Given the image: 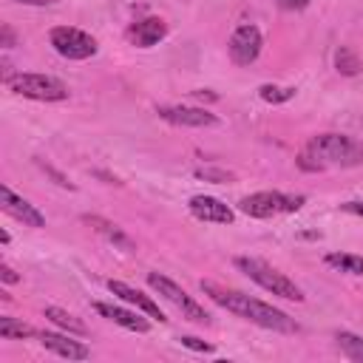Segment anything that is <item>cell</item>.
Masks as SVG:
<instances>
[{"label": "cell", "mask_w": 363, "mask_h": 363, "mask_svg": "<svg viewBox=\"0 0 363 363\" xmlns=\"http://www.w3.org/2000/svg\"><path fill=\"white\" fill-rule=\"evenodd\" d=\"M201 292L210 301H216L218 306H224L227 312H233V315H238V318H244V320H250L261 329H272V332H281V335H295L301 329L286 312H281L278 306L264 303V301H258V298H252L241 289H227V286H218L213 281H201Z\"/></svg>", "instance_id": "cell-1"}, {"label": "cell", "mask_w": 363, "mask_h": 363, "mask_svg": "<svg viewBox=\"0 0 363 363\" xmlns=\"http://www.w3.org/2000/svg\"><path fill=\"white\" fill-rule=\"evenodd\" d=\"M357 164H363V142L346 133H318L298 153V167L306 173H320L332 167H357Z\"/></svg>", "instance_id": "cell-2"}, {"label": "cell", "mask_w": 363, "mask_h": 363, "mask_svg": "<svg viewBox=\"0 0 363 363\" xmlns=\"http://www.w3.org/2000/svg\"><path fill=\"white\" fill-rule=\"evenodd\" d=\"M233 264H235L250 281H255L261 289H267L269 295H278V298H286V301H295V303L303 301V289H301L292 278H286L284 272H278L275 267H269L267 261L250 258V255H238Z\"/></svg>", "instance_id": "cell-3"}, {"label": "cell", "mask_w": 363, "mask_h": 363, "mask_svg": "<svg viewBox=\"0 0 363 363\" xmlns=\"http://www.w3.org/2000/svg\"><path fill=\"white\" fill-rule=\"evenodd\" d=\"M6 88L14 91L17 96L34 99V102H62L68 99V85L54 77V74H34V71H20L6 79Z\"/></svg>", "instance_id": "cell-4"}, {"label": "cell", "mask_w": 363, "mask_h": 363, "mask_svg": "<svg viewBox=\"0 0 363 363\" xmlns=\"http://www.w3.org/2000/svg\"><path fill=\"white\" fill-rule=\"evenodd\" d=\"M306 196L301 193H281V190H258L238 201V210L250 218H272L284 213H298L303 207Z\"/></svg>", "instance_id": "cell-5"}, {"label": "cell", "mask_w": 363, "mask_h": 363, "mask_svg": "<svg viewBox=\"0 0 363 363\" xmlns=\"http://www.w3.org/2000/svg\"><path fill=\"white\" fill-rule=\"evenodd\" d=\"M147 286H150L156 295H162L164 301H170V303L182 312V318H187V320H193V323H210L207 309L199 306V303H196L176 281H170L167 275H162V272H147Z\"/></svg>", "instance_id": "cell-6"}, {"label": "cell", "mask_w": 363, "mask_h": 363, "mask_svg": "<svg viewBox=\"0 0 363 363\" xmlns=\"http://www.w3.org/2000/svg\"><path fill=\"white\" fill-rule=\"evenodd\" d=\"M48 43L65 60H91L96 54V48H99L96 40L88 31L74 28V26H54L48 31Z\"/></svg>", "instance_id": "cell-7"}, {"label": "cell", "mask_w": 363, "mask_h": 363, "mask_svg": "<svg viewBox=\"0 0 363 363\" xmlns=\"http://www.w3.org/2000/svg\"><path fill=\"white\" fill-rule=\"evenodd\" d=\"M261 48H264V37H261L258 26H252V23L238 26L227 40V54L235 65H252L258 60Z\"/></svg>", "instance_id": "cell-8"}, {"label": "cell", "mask_w": 363, "mask_h": 363, "mask_svg": "<svg viewBox=\"0 0 363 363\" xmlns=\"http://www.w3.org/2000/svg\"><path fill=\"white\" fill-rule=\"evenodd\" d=\"M156 113L176 128H213V125H218L216 113H210L207 108H196V105H159Z\"/></svg>", "instance_id": "cell-9"}, {"label": "cell", "mask_w": 363, "mask_h": 363, "mask_svg": "<svg viewBox=\"0 0 363 363\" xmlns=\"http://www.w3.org/2000/svg\"><path fill=\"white\" fill-rule=\"evenodd\" d=\"M108 286V292L113 295V298H119V301H125L128 306H136L142 315H147L150 320H159V323H164L167 318H164V312L159 309V303L150 298V295H145L142 289H136V286H130V284H125V281H108L105 284Z\"/></svg>", "instance_id": "cell-10"}, {"label": "cell", "mask_w": 363, "mask_h": 363, "mask_svg": "<svg viewBox=\"0 0 363 363\" xmlns=\"http://www.w3.org/2000/svg\"><path fill=\"white\" fill-rule=\"evenodd\" d=\"M0 207H3V213H9L11 218L23 221L26 227H34V230L45 227V216H43V213L28 201V199L17 196L9 184H3V187H0Z\"/></svg>", "instance_id": "cell-11"}, {"label": "cell", "mask_w": 363, "mask_h": 363, "mask_svg": "<svg viewBox=\"0 0 363 363\" xmlns=\"http://www.w3.org/2000/svg\"><path fill=\"white\" fill-rule=\"evenodd\" d=\"M187 207H190V213H193L199 221H207V224H233V221H235L233 207H227V204H224L221 199H216V196L199 193V196H193V199L187 201Z\"/></svg>", "instance_id": "cell-12"}, {"label": "cell", "mask_w": 363, "mask_h": 363, "mask_svg": "<svg viewBox=\"0 0 363 363\" xmlns=\"http://www.w3.org/2000/svg\"><path fill=\"white\" fill-rule=\"evenodd\" d=\"M37 340H40L43 349H48L51 354L65 357V360H88L91 357V349L85 343L74 340L71 332L68 335H60V332H37Z\"/></svg>", "instance_id": "cell-13"}, {"label": "cell", "mask_w": 363, "mask_h": 363, "mask_svg": "<svg viewBox=\"0 0 363 363\" xmlns=\"http://www.w3.org/2000/svg\"><path fill=\"white\" fill-rule=\"evenodd\" d=\"M167 34V23L162 17H145V20H136L128 26L125 31V40L136 48H153L156 43H162Z\"/></svg>", "instance_id": "cell-14"}, {"label": "cell", "mask_w": 363, "mask_h": 363, "mask_svg": "<svg viewBox=\"0 0 363 363\" xmlns=\"http://www.w3.org/2000/svg\"><path fill=\"white\" fill-rule=\"evenodd\" d=\"M94 309H96L102 318L113 320L116 326H122V329H128V332H139V335L150 332V320H147V318H142V315H139V309H136V312H130V309H125V306L105 303V301L94 303Z\"/></svg>", "instance_id": "cell-15"}, {"label": "cell", "mask_w": 363, "mask_h": 363, "mask_svg": "<svg viewBox=\"0 0 363 363\" xmlns=\"http://www.w3.org/2000/svg\"><path fill=\"white\" fill-rule=\"evenodd\" d=\"M82 224H88L94 233H99L105 241H111L113 247H119V250H125V252H133V250H136L133 238H130L119 224H113V221H108V218H102V216H82Z\"/></svg>", "instance_id": "cell-16"}, {"label": "cell", "mask_w": 363, "mask_h": 363, "mask_svg": "<svg viewBox=\"0 0 363 363\" xmlns=\"http://www.w3.org/2000/svg\"><path fill=\"white\" fill-rule=\"evenodd\" d=\"M43 315H45L54 326H60V329H65V332H71V335H79V337L88 335V326H85L74 312H68V309H62V306H45Z\"/></svg>", "instance_id": "cell-17"}, {"label": "cell", "mask_w": 363, "mask_h": 363, "mask_svg": "<svg viewBox=\"0 0 363 363\" xmlns=\"http://www.w3.org/2000/svg\"><path fill=\"white\" fill-rule=\"evenodd\" d=\"M335 343H337V349L343 352V357H349V360H354V363H363V337H360V335L340 329V332H335Z\"/></svg>", "instance_id": "cell-18"}, {"label": "cell", "mask_w": 363, "mask_h": 363, "mask_svg": "<svg viewBox=\"0 0 363 363\" xmlns=\"http://www.w3.org/2000/svg\"><path fill=\"white\" fill-rule=\"evenodd\" d=\"M0 337L6 340H26V337H37V329L17 320V318H9V315H0Z\"/></svg>", "instance_id": "cell-19"}, {"label": "cell", "mask_w": 363, "mask_h": 363, "mask_svg": "<svg viewBox=\"0 0 363 363\" xmlns=\"http://www.w3.org/2000/svg\"><path fill=\"white\" fill-rule=\"evenodd\" d=\"M326 264L340 269V272H349V275H363V255H352V252H329L326 255Z\"/></svg>", "instance_id": "cell-20"}, {"label": "cell", "mask_w": 363, "mask_h": 363, "mask_svg": "<svg viewBox=\"0 0 363 363\" xmlns=\"http://www.w3.org/2000/svg\"><path fill=\"white\" fill-rule=\"evenodd\" d=\"M258 96L269 105H278V102H289L295 96V88L292 85H272V82H264L258 88Z\"/></svg>", "instance_id": "cell-21"}, {"label": "cell", "mask_w": 363, "mask_h": 363, "mask_svg": "<svg viewBox=\"0 0 363 363\" xmlns=\"http://www.w3.org/2000/svg\"><path fill=\"white\" fill-rule=\"evenodd\" d=\"M335 65H337V71L346 74V77H354V74L360 71V60H357V54H354L349 45H340V48H337Z\"/></svg>", "instance_id": "cell-22"}, {"label": "cell", "mask_w": 363, "mask_h": 363, "mask_svg": "<svg viewBox=\"0 0 363 363\" xmlns=\"http://www.w3.org/2000/svg\"><path fill=\"white\" fill-rule=\"evenodd\" d=\"M37 167H40L45 176H51V179H54V184H60L62 190H77V184H74V182H71L65 173H60L54 164H48V162H43V159H37Z\"/></svg>", "instance_id": "cell-23"}, {"label": "cell", "mask_w": 363, "mask_h": 363, "mask_svg": "<svg viewBox=\"0 0 363 363\" xmlns=\"http://www.w3.org/2000/svg\"><path fill=\"white\" fill-rule=\"evenodd\" d=\"M0 45H3L6 51L17 45V34H14V28H11L9 23H3V26H0Z\"/></svg>", "instance_id": "cell-24"}, {"label": "cell", "mask_w": 363, "mask_h": 363, "mask_svg": "<svg viewBox=\"0 0 363 363\" xmlns=\"http://www.w3.org/2000/svg\"><path fill=\"white\" fill-rule=\"evenodd\" d=\"M179 340H182V346H187V349H196V352H207V354L213 352V346H210V343H204V340H199V337H193V335H182Z\"/></svg>", "instance_id": "cell-25"}, {"label": "cell", "mask_w": 363, "mask_h": 363, "mask_svg": "<svg viewBox=\"0 0 363 363\" xmlns=\"http://www.w3.org/2000/svg\"><path fill=\"white\" fill-rule=\"evenodd\" d=\"M284 11H301V9H306L312 0H275Z\"/></svg>", "instance_id": "cell-26"}, {"label": "cell", "mask_w": 363, "mask_h": 363, "mask_svg": "<svg viewBox=\"0 0 363 363\" xmlns=\"http://www.w3.org/2000/svg\"><path fill=\"white\" fill-rule=\"evenodd\" d=\"M196 176L199 179H213V182H227L230 179V173H224V170H196Z\"/></svg>", "instance_id": "cell-27"}, {"label": "cell", "mask_w": 363, "mask_h": 363, "mask_svg": "<svg viewBox=\"0 0 363 363\" xmlns=\"http://www.w3.org/2000/svg\"><path fill=\"white\" fill-rule=\"evenodd\" d=\"M0 278H3V284H17V281H20V275H17L6 261L0 264Z\"/></svg>", "instance_id": "cell-28"}, {"label": "cell", "mask_w": 363, "mask_h": 363, "mask_svg": "<svg viewBox=\"0 0 363 363\" xmlns=\"http://www.w3.org/2000/svg\"><path fill=\"white\" fill-rule=\"evenodd\" d=\"M340 210H343V213H352V216H357V218H363V201H343Z\"/></svg>", "instance_id": "cell-29"}, {"label": "cell", "mask_w": 363, "mask_h": 363, "mask_svg": "<svg viewBox=\"0 0 363 363\" xmlns=\"http://www.w3.org/2000/svg\"><path fill=\"white\" fill-rule=\"evenodd\" d=\"M14 3H23V6H51L54 0H14Z\"/></svg>", "instance_id": "cell-30"}]
</instances>
